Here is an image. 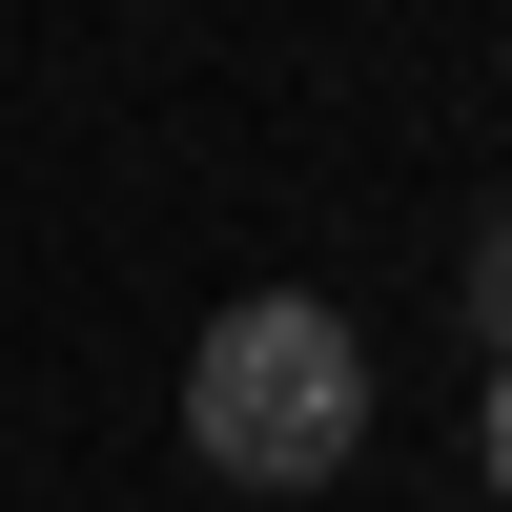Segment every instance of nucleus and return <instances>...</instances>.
<instances>
[{
    "label": "nucleus",
    "mask_w": 512,
    "mask_h": 512,
    "mask_svg": "<svg viewBox=\"0 0 512 512\" xmlns=\"http://www.w3.org/2000/svg\"><path fill=\"white\" fill-rule=\"evenodd\" d=\"M185 451L226 492H328L369 451V328L328 308V287H246L185 349Z\"/></svg>",
    "instance_id": "obj_1"
},
{
    "label": "nucleus",
    "mask_w": 512,
    "mask_h": 512,
    "mask_svg": "<svg viewBox=\"0 0 512 512\" xmlns=\"http://www.w3.org/2000/svg\"><path fill=\"white\" fill-rule=\"evenodd\" d=\"M472 328L512 349V205H492V246H472Z\"/></svg>",
    "instance_id": "obj_2"
},
{
    "label": "nucleus",
    "mask_w": 512,
    "mask_h": 512,
    "mask_svg": "<svg viewBox=\"0 0 512 512\" xmlns=\"http://www.w3.org/2000/svg\"><path fill=\"white\" fill-rule=\"evenodd\" d=\"M472 451H492V492H512V349H492V410H472Z\"/></svg>",
    "instance_id": "obj_3"
}]
</instances>
